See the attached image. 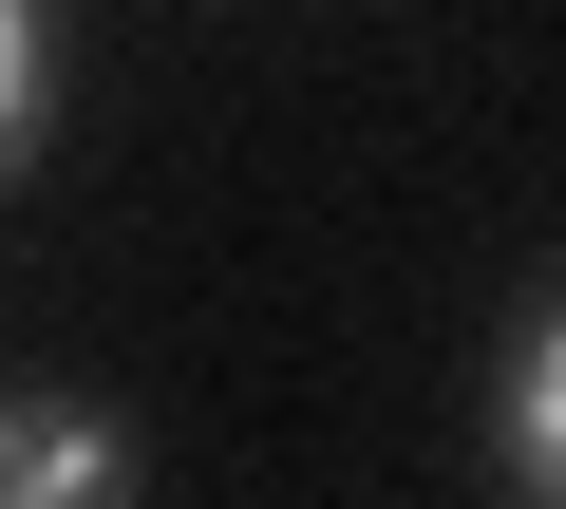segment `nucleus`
<instances>
[{"label": "nucleus", "mask_w": 566, "mask_h": 509, "mask_svg": "<svg viewBox=\"0 0 566 509\" xmlns=\"http://www.w3.org/2000/svg\"><path fill=\"white\" fill-rule=\"evenodd\" d=\"M0 509H114V434H95V415H39V396H0Z\"/></svg>", "instance_id": "1"}, {"label": "nucleus", "mask_w": 566, "mask_h": 509, "mask_svg": "<svg viewBox=\"0 0 566 509\" xmlns=\"http://www.w3.org/2000/svg\"><path fill=\"white\" fill-rule=\"evenodd\" d=\"M510 434H528V471H547V490H566V321H547V340H528V378H510Z\"/></svg>", "instance_id": "2"}, {"label": "nucleus", "mask_w": 566, "mask_h": 509, "mask_svg": "<svg viewBox=\"0 0 566 509\" xmlns=\"http://www.w3.org/2000/svg\"><path fill=\"white\" fill-rule=\"evenodd\" d=\"M20 76H39V20H20V0H0V114H20Z\"/></svg>", "instance_id": "3"}]
</instances>
